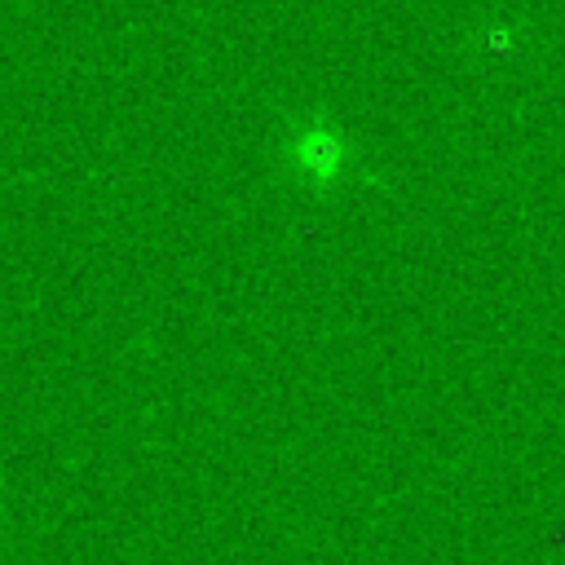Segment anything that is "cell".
<instances>
[{"label":"cell","mask_w":565,"mask_h":565,"mask_svg":"<svg viewBox=\"0 0 565 565\" xmlns=\"http://www.w3.org/2000/svg\"><path fill=\"white\" fill-rule=\"evenodd\" d=\"M282 168L305 190H340L353 172V141L335 119H296L282 141Z\"/></svg>","instance_id":"6da1fadb"}]
</instances>
